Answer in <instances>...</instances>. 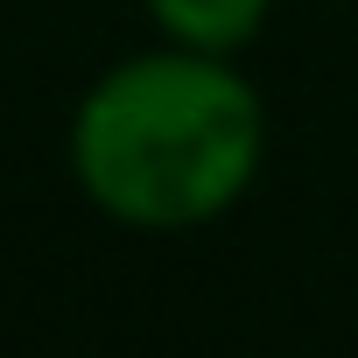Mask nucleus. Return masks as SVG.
I'll return each instance as SVG.
<instances>
[{"label": "nucleus", "instance_id": "nucleus-1", "mask_svg": "<svg viewBox=\"0 0 358 358\" xmlns=\"http://www.w3.org/2000/svg\"><path fill=\"white\" fill-rule=\"evenodd\" d=\"M267 113L211 50H155L106 71L71 120V169L120 225H204L232 211L260 169Z\"/></svg>", "mask_w": 358, "mask_h": 358}, {"label": "nucleus", "instance_id": "nucleus-2", "mask_svg": "<svg viewBox=\"0 0 358 358\" xmlns=\"http://www.w3.org/2000/svg\"><path fill=\"white\" fill-rule=\"evenodd\" d=\"M267 8H274V0H148V15L162 22L169 43L211 50V57L253 43V29L267 22Z\"/></svg>", "mask_w": 358, "mask_h": 358}]
</instances>
